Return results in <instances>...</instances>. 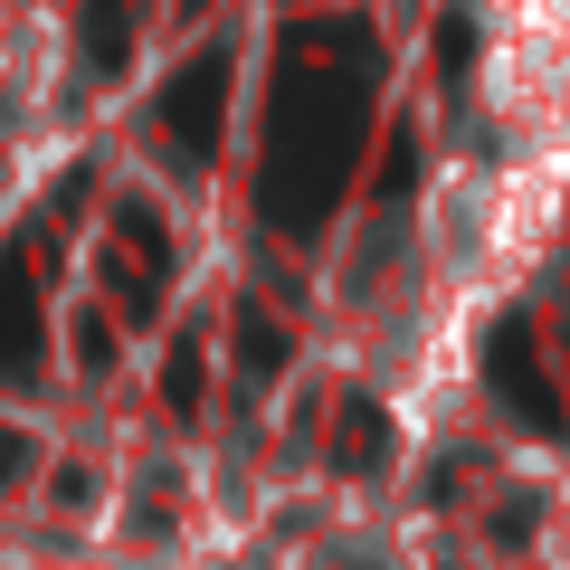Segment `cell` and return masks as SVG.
<instances>
[{
	"label": "cell",
	"instance_id": "5",
	"mask_svg": "<svg viewBox=\"0 0 570 570\" xmlns=\"http://www.w3.org/2000/svg\"><path fill=\"white\" fill-rule=\"evenodd\" d=\"M48 352L39 324V257H0V381H29Z\"/></svg>",
	"mask_w": 570,
	"mask_h": 570
},
{
	"label": "cell",
	"instance_id": "8",
	"mask_svg": "<svg viewBox=\"0 0 570 570\" xmlns=\"http://www.w3.org/2000/svg\"><path fill=\"white\" fill-rule=\"evenodd\" d=\"M238 352H247V371L266 381V371H285V352H295V343H285V324H266V314L247 305V314H238Z\"/></svg>",
	"mask_w": 570,
	"mask_h": 570
},
{
	"label": "cell",
	"instance_id": "14",
	"mask_svg": "<svg viewBox=\"0 0 570 570\" xmlns=\"http://www.w3.org/2000/svg\"><path fill=\"white\" fill-rule=\"evenodd\" d=\"M181 10H209V0H181Z\"/></svg>",
	"mask_w": 570,
	"mask_h": 570
},
{
	"label": "cell",
	"instance_id": "4",
	"mask_svg": "<svg viewBox=\"0 0 570 570\" xmlns=\"http://www.w3.org/2000/svg\"><path fill=\"white\" fill-rule=\"evenodd\" d=\"M105 276H115V295H124V314H153V295H163V276H171V228L153 219V200H124L115 209V247H105Z\"/></svg>",
	"mask_w": 570,
	"mask_h": 570
},
{
	"label": "cell",
	"instance_id": "6",
	"mask_svg": "<svg viewBox=\"0 0 570 570\" xmlns=\"http://www.w3.org/2000/svg\"><path fill=\"white\" fill-rule=\"evenodd\" d=\"M381 456H390V419H381L371 400H343V409H333V466H343V475H371Z\"/></svg>",
	"mask_w": 570,
	"mask_h": 570
},
{
	"label": "cell",
	"instance_id": "9",
	"mask_svg": "<svg viewBox=\"0 0 570 570\" xmlns=\"http://www.w3.org/2000/svg\"><path fill=\"white\" fill-rule=\"evenodd\" d=\"M163 400L181 409V419H190V409H200V343H190V333H181V343H171V371H163Z\"/></svg>",
	"mask_w": 570,
	"mask_h": 570
},
{
	"label": "cell",
	"instance_id": "11",
	"mask_svg": "<svg viewBox=\"0 0 570 570\" xmlns=\"http://www.w3.org/2000/svg\"><path fill=\"white\" fill-rule=\"evenodd\" d=\"M466 48H475V29H466V20H448V29H438V58H448V86L466 77Z\"/></svg>",
	"mask_w": 570,
	"mask_h": 570
},
{
	"label": "cell",
	"instance_id": "13",
	"mask_svg": "<svg viewBox=\"0 0 570 570\" xmlns=\"http://www.w3.org/2000/svg\"><path fill=\"white\" fill-rule=\"evenodd\" d=\"M29 456H39V448H29V438H10V428H0V485H20V475H29Z\"/></svg>",
	"mask_w": 570,
	"mask_h": 570
},
{
	"label": "cell",
	"instance_id": "10",
	"mask_svg": "<svg viewBox=\"0 0 570 570\" xmlns=\"http://www.w3.org/2000/svg\"><path fill=\"white\" fill-rule=\"evenodd\" d=\"M381 153H390V163H381V200H409V181H419V142H409V124L381 142Z\"/></svg>",
	"mask_w": 570,
	"mask_h": 570
},
{
	"label": "cell",
	"instance_id": "12",
	"mask_svg": "<svg viewBox=\"0 0 570 570\" xmlns=\"http://www.w3.org/2000/svg\"><path fill=\"white\" fill-rule=\"evenodd\" d=\"M77 352H86V371H105V362H115V333H105L96 314H86V324H77Z\"/></svg>",
	"mask_w": 570,
	"mask_h": 570
},
{
	"label": "cell",
	"instance_id": "7",
	"mask_svg": "<svg viewBox=\"0 0 570 570\" xmlns=\"http://www.w3.org/2000/svg\"><path fill=\"white\" fill-rule=\"evenodd\" d=\"M124 48H134L124 0H96V10H86V58H96V67H124Z\"/></svg>",
	"mask_w": 570,
	"mask_h": 570
},
{
	"label": "cell",
	"instance_id": "1",
	"mask_svg": "<svg viewBox=\"0 0 570 570\" xmlns=\"http://www.w3.org/2000/svg\"><path fill=\"white\" fill-rule=\"evenodd\" d=\"M362 124H371V48H352L343 77H314V48L285 39V86H276V124H266V171H257V200L285 238L324 228Z\"/></svg>",
	"mask_w": 570,
	"mask_h": 570
},
{
	"label": "cell",
	"instance_id": "2",
	"mask_svg": "<svg viewBox=\"0 0 570 570\" xmlns=\"http://www.w3.org/2000/svg\"><path fill=\"white\" fill-rule=\"evenodd\" d=\"M219 115H228V48H200V58L181 67V77L163 86V105H153V124H163V142L181 153L190 171L219 153Z\"/></svg>",
	"mask_w": 570,
	"mask_h": 570
},
{
	"label": "cell",
	"instance_id": "3",
	"mask_svg": "<svg viewBox=\"0 0 570 570\" xmlns=\"http://www.w3.org/2000/svg\"><path fill=\"white\" fill-rule=\"evenodd\" d=\"M485 381H494V400H504L532 438H561V428H570L561 390L542 381V352H532V324H523V314H504V324L485 333Z\"/></svg>",
	"mask_w": 570,
	"mask_h": 570
}]
</instances>
